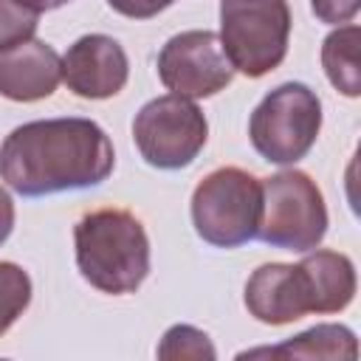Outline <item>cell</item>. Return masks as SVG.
<instances>
[{"label":"cell","mask_w":361,"mask_h":361,"mask_svg":"<svg viewBox=\"0 0 361 361\" xmlns=\"http://www.w3.org/2000/svg\"><path fill=\"white\" fill-rule=\"evenodd\" d=\"M299 265L307 279L313 313H338L353 302L358 282H355V265L347 254L313 248V254H307Z\"/></svg>","instance_id":"7c38bea8"},{"label":"cell","mask_w":361,"mask_h":361,"mask_svg":"<svg viewBox=\"0 0 361 361\" xmlns=\"http://www.w3.org/2000/svg\"><path fill=\"white\" fill-rule=\"evenodd\" d=\"M327 234V206L316 180L302 169L262 178V212L257 237L271 248L313 251Z\"/></svg>","instance_id":"5b68a950"},{"label":"cell","mask_w":361,"mask_h":361,"mask_svg":"<svg viewBox=\"0 0 361 361\" xmlns=\"http://www.w3.org/2000/svg\"><path fill=\"white\" fill-rule=\"evenodd\" d=\"M62 82V56L31 37L0 51V96L11 102H39L54 96Z\"/></svg>","instance_id":"8fae6325"},{"label":"cell","mask_w":361,"mask_h":361,"mask_svg":"<svg viewBox=\"0 0 361 361\" xmlns=\"http://www.w3.org/2000/svg\"><path fill=\"white\" fill-rule=\"evenodd\" d=\"M226 59L248 79L282 65L290 39L288 0H220V34Z\"/></svg>","instance_id":"277c9868"},{"label":"cell","mask_w":361,"mask_h":361,"mask_svg":"<svg viewBox=\"0 0 361 361\" xmlns=\"http://www.w3.org/2000/svg\"><path fill=\"white\" fill-rule=\"evenodd\" d=\"M192 226L214 248H237L257 237L262 180L240 166L209 172L192 192Z\"/></svg>","instance_id":"3957f363"},{"label":"cell","mask_w":361,"mask_h":361,"mask_svg":"<svg viewBox=\"0 0 361 361\" xmlns=\"http://www.w3.org/2000/svg\"><path fill=\"white\" fill-rule=\"evenodd\" d=\"M358 25L344 23L336 31H330L322 42V68L330 85L344 93L347 99H355L361 93V71H358Z\"/></svg>","instance_id":"5bb4252c"},{"label":"cell","mask_w":361,"mask_h":361,"mask_svg":"<svg viewBox=\"0 0 361 361\" xmlns=\"http://www.w3.org/2000/svg\"><path fill=\"white\" fill-rule=\"evenodd\" d=\"M31 293V276L23 271V265L0 259V336L8 333V327L25 313Z\"/></svg>","instance_id":"9a60e30c"},{"label":"cell","mask_w":361,"mask_h":361,"mask_svg":"<svg viewBox=\"0 0 361 361\" xmlns=\"http://www.w3.org/2000/svg\"><path fill=\"white\" fill-rule=\"evenodd\" d=\"M209 138L203 110L183 96L166 93L147 102L133 118V141L141 158L155 169L189 166Z\"/></svg>","instance_id":"52a82bcc"},{"label":"cell","mask_w":361,"mask_h":361,"mask_svg":"<svg viewBox=\"0 0 361 361\" xmlns=\"http://www.w3.org/2000/svg\"><path fill=\"white\" fill-rule=\"evenodd\" d=\"M310 8L316 14V20L327 23V25H344V23L355 20L361 0H310Z\"/></svg>","instance_id":"ac0fdd59"},{"label":"cell","mask_w":361,"mask_h":361,"mask_svg":"<svg viewBox=\"0 0 361 361\" xmlns=\"http://www.w3.org/2000/svg\"><path fill=\"white\" fill-rule=\"evenodd\" d=\"M322 130V102L302 82L274 87L248 118V138L268 164L302 161Z\"/></svg>","instance_id":"8992f818"},{"label":"cell","mask_w":361,"mask_h":361,"mask_svg":"<svg viewBox=\"0 0 361 361\" xmlns=\"http://www.w3.org/2000/svg\"><path fill=\"white\" fill-rule=\"evenodd\" d=\"M127 76V54L107 34H85L62 56V82L79 99H110L124 90Z\"/></svg>","instance_id":"9c48e42d"},{"label":"cell","mask_w":361,"mask_h":361,"mask_svg":"<svg viewBox=\"0 0 361 361\" xmlns=\"http://www.w3.org/2000/svg\"><path fill=\"white\" fill-rule=\"evenodd\" d=\"M245 307L262 324H290L310 310V290L302 265L265 262L245 282Z\"/></svg>","instance_id":"30bf717a"},{"label":"cell","mask_w":361,"mask_h":361,"mask_svg":"<svg viewBox=\"0 0 361 361\" xmlns=\"http://www.w3.org/2000/svg\"><path fill=\"white\" fill-rule=\"evenodd\" d=\"M37 20L39 14H34L31 8H25L17 0H0V51L31 39L37 31Z\"/></svg>","instance_id":"e0dca14e"},{"label":"cell","mask_w":361,"mask_h":361,"mask_svg":"<svg viewBox=\"0 0 361 361\" xmlns=\"http://www.w3.org/2000/svg\"><path fill=\"white\" fill-rule=\"evenodd\" d=\"M113 11L130 17V20H149L155 14H161L164 8H169L175 0H107Z\"/></svg>","instance_id":"d6986e66"},{"label":"cell","mask_w":361,"mask_h":361,"mask_svg":"<svg viewBox=\"0 0 361 361\" xmlns=\"http://www.w3.org/2000/svg\"><path fill=\"white\" fill-rule=\"evenodd\" d=\"M254 355H271V358H355L358 341L355 333L344 324H316L276 347H257L248 353H240V358Z\"/></svg>","instance_id":"4fadbf2b"},{"label":"cell","mask_w":361,"mask_h":361,"mask_svg":"<svg viewBox=\"0 0 361 361\" xmlns=\"http://www.w3.org/2000/svg\"><path fill=\"white\" fill-rule=\"evenodd\" d=\"M158 79L169 93L197 102L226 90L234 68L214 31L192 28L166 39L158 54Z\"/></svg>","instance_id":"ba28073f"},{"label":"cell","mask_w":361,"mask_h":361,"mask_svg":"<svg viewBox=\"0 0 361 361\" xmlns=\"http://www.w3.org/2000/svg\"><path fill=\"white\" fill-rule=\"evenodd\" d=\"M76 268L96 290L135 293L149 274V237L127 209H96L73 226Z\"/></svg>","instance_id":"7a4b0ae2"},{"label":"cell","mask_w":361,"mask_h":361,"mask_svg":"<svg viewBox=\"0 0 361 361\" xmlns=\"http://www.w3.org/2000/svg\"><path fill=\"white\" fill-rule=\"evenodd\" d=\"M113 166L110 135L79 116L25 121L0 144V178L23 197L99 186Z\"/></svg>","instance_id":"6da1fadb"},{"label":"cell","mask_w":361,"mask_h":361,"mask_svg":"<svg viewBox=\"0 0 361 361\" xmlns=\"http://www.w3.org/2000/svg\"><path fill=\"white\" fill-rule=\"evenodd\" d=\"M17 3H23L25 8H31L34 14H42V11H54V8L65 6L68 0H17Z\"/></svg>","instance_id":"44dd1931"},{"label":"cell","mask_w":361,"mask_h":361,"mask_svg":"<svg viewBox=\"0 0 361 361\" xmlns=\"http://www.w3.org/2000/svg\"><path fill=\"white\" fill-rule=\"evenodd\" d=\"M158 358H164V361H183V358L214 361L217 350L203 330H197L192 324H172L158 344Z\"/></svg>","instance_id":"2e32d148"},{"label":"cell","mask_w":361,"mask_h":361,"mask_svg":"<svg viewBox=\"0 0 361 361\" xmlns=\"http://www.w3.org/2000/svg\"><path fill=\"white\" fill-rule=\"evenodd\" d=\"M11 228H14V200H11V195L0 186V245L8 240Z\"/></svg>","instance_id":"ffe728a7"}]
</instances>
